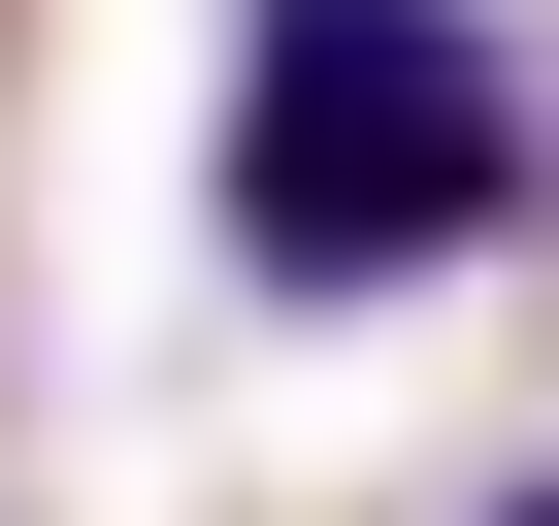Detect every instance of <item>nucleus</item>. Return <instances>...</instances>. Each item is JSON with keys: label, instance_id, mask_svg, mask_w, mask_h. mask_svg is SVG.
<instances>
[{"label": "nucleus", "instance_id": "obj_1", "mask_svg": "<svg viewBox=\"0 0 559 526\" xmlns=\"http://www.w3.org/2000/svg\"><path fill=\"white\" fill-rule=\"evenodd\" d=\"M526 34L493 0H230V132H198V230L263 263L297 330L362 297H461V263L526 230Z\"/></svg>", "mask_w": 559, "mask_h": 526}, {"label": "nucleus", "instance_id": "obj_2", "mask_svg": "<svg viewBox=\"0 0 559 526\" xmlns=\"http://www.w3.org/2000/svg\"><path fill=\"white\" fill-rule=\"evenodd\" d=\"M461 526H559V461H493V493H461Z\"/></svg>", "mask_w": 559, "mask_h": 526}]
</instances>
